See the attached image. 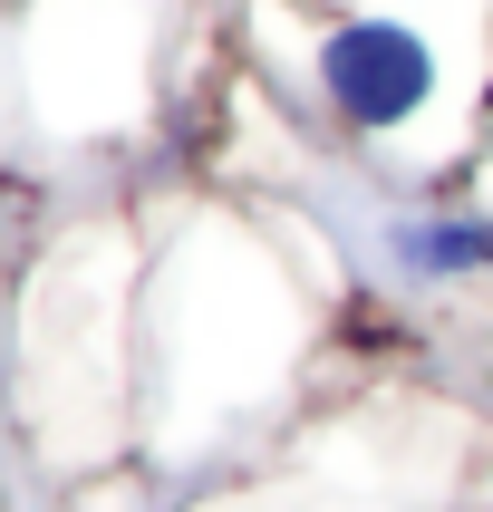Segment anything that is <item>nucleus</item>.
<instances>
[{"label": "nucleus", "instance_id": "1", "mask_svg": "<svg viewBox=\"0 0 493 512\" xmlns=\"http://www.w3.org/2000/svg\"><path fill=\"white\" fill-rule=\"evenodd\" d=\"M319 87L348 126H406L435 97V49L406 20H348L319 49Z\"/></svg>", "mask_w": 493, "mask_h": 512}, {"label": "nucleus", "instance_id": "2", "mask_svg": "<svg viewBox=\"0 0 493 512\" xmlns=\"http://www.w3.org/2000/svg\"><path fill=\"white\" fill-rule=\"evenodd\" d=\"M397 252L435 281H464V271H493V223H406Z\"/></svg>", "mask_w": 493, "mask_h": 512}]
</instances>
